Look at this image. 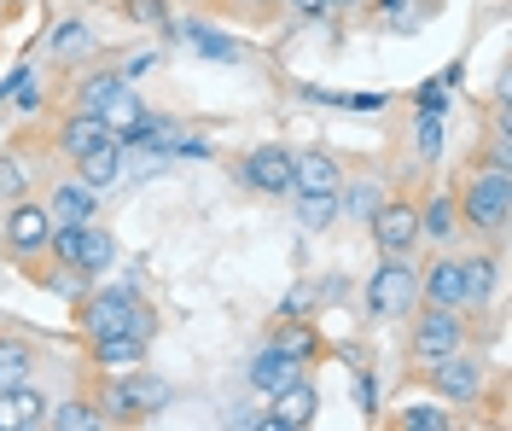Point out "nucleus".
<instances>
[{
	"label": "nucleus",
	"instance_id": "obj_1",
	"mask_svg": "<svg viewBox=\"0 0 512 431\" xmlns=\"http://www.w3.org/2000/svg\"><path fill=\"white\" fill-rule=\"evenodd\" d=\"M460 216L472 222L478 233H501L512 216V169H478L472 175V187H466V199H460Z\"/></svg>",
	"mask_w": 512,
	"mask_h": 431
},
{
	"label": "nucleus",
	"instance_id": "obj_2",
	"mask_svg": "<svg viewBox=\"0 0 512 431\" xmlns=\"http://www.w3.org/2000/svg\"><path fill=\"white\" fill-rule=\"evenodd\" d=\"M414 303H419V268H408L402 257H390V263L373 268V280H367V309H373L379 321L414 315Z\"/></svg>",
	"mask_w": 512,
	"mask_h": 431
},
{
	"label": "nucleus",
	"instance_id": "obj_3",
	"mask_svg": "<svg viewBox=\"0 0 512 431\" xmlns=\"http://www.w3.org/2000/svg\"><path fill=\"white\" fill-rule=\"evenodd\" d=\"M105 420H140V414H158V408H169V385L163 379H152V373H134L128 367L123 379L105 391Z\"/></svg>",
	"mask_w": 512,
	"mask_h": 431
},
{
	"label": "nucleus",
	"instance_id": "obj_4",
	"mask_svg": "<svg viewBox=\"0 0 512 431\" xmlns=\"http://www.w3.org/2000/svg\"><path fill=\"white\" fill-rule=\"evenodd\" d=\"M460 344H466L460 309L431 303V315H419V327H414V362H443L448 350H460Z\"/></svg>",
	"mask_w": 512,
	"mask_h": 431
},
{
	"label": "nucleus",
	"instance_id": "obj_5",
	"mask_svg": "<svg viewBox=\"0 0 512 431\" xmlns=\"http://www.w3.org/2000/svg\"><path fill=\"white\" fill-rule=\"evenodd\" d=\"M134 315H140L134 292H128V286H111V292H94V298L82 303V332H88V338L134 332Z\"/></svg>",
	"mask_w": 512,
	"mask_h": 431
},
{
	"label": "nucleus",
	"instance_id": "obj_6",
	"mask_svg": "<svg viewBox=\"0 0 512 431\" xmlns=\"http://www.w3.org/2000/svg\"><path fill=\"white\" fill-rule=\"evenodd\" d=\"M431 385L443 402H478L483 397V362L466 350H448L443 362H431Z\"/></svg>",
	"mask_w": 512,
	"mask_h": 431
},
{
	"label": "nucleus",
	"instance_id": "obj_7",
	"mask_svg": "<svg viewBox=\"0 0 512 431\" xmlns=\"http://www.w3.org/2000/svg\"><path fill=\"white\" fill-rule=\"evenodd\" d=\"M239 181H245L251 193L286 199V193H291V152H286V146H256V152H245Z\"/></svg>",
	"mask_w": 512,
	"mask_h": 431
},
{
	"label": "nucleus",
	"instance_id": "obj_8",
	"mask_svg": "<svg viewBox=\"0 0 512 431\" xmlns=\"http://www.w3.org/2000/svg\"><path fill=\"white\" fill-rule=\"evenodd\" d=\"M315 408H320V391L309 379H291L286 391H274V414H262L256 426L262 431H303V426H315Z\"/></svg>",
	"mask_w": 512,
	"mask_h": 431
},
{
	"label": "nucleus",
	"instance_id": "obj_9",
	"mask_svg": "<svg viewBox=\"0 0 512 431\" xmlns=\"http://www.w3.org/2000/svg\"><path fill=\"white\" fill-rule=\"evenodd\" d=\"M373 239H379L384 257H408L419 245V210L414 204H384V210H373Z\"/></svg>",
	"mask_w": 512,
	"mask_h": 431
},
{
	"label": "nucleus",
	"instance_id": "obj_10",
	"mask_svg": "<svg viewBox=\"0 0 512 431\" xmlns=\"http://www.w3.org/2000/svg\"><path fill=\"white\" fill-rule=\"evenodd\" d=\"M291 193H344V169L332 152H291Z\"/></svg>",
	"mask_w": 512,
	"mask_h": 431
},
{
	"label": "nucleus",
	"instance_id": "obj_11",
	"mask_svg": "<svg viewBox=\"0 0 512 431\" xmlns=\"http://www.w3.org/2000/svg\"><path fill=\"white\" fill-rule=\"evenodd\" d=\"M47 233H53L47 204H12V216H6V251L35 257V251H47Z\"/></svg>",
	"mask_w": 512,
	"mask_h": 431
},
{
	"label": "nucleus",
	"instance_id": "obj_12",
	"mask_svg": "<svg viewBox=\"0 0 512 431\" xmlns=\"http://www.w3.org/2000/svg\"><path fill=\"white\" fill-rule=\"evenodd\" d=\"M419 292H425L431 303H443V309H466V263H460V257H437V263H425Z\"/></svg>",
	"mask_w": 512,
	"mask_h": 431
},
{
	"label": "nucleus",
	"instance_id": "obj_13",
	"mask_svg": "<svg viewBox=\"0 0 512 431\" xmlns=\"http://www.w3.org/2000/svg\"><path fill=\"white\" fill-rule=\"evenodd\" d=\"M76 181H82L88 193H111V187L123 181V140H99L94 152H82V158H76Z\"/></svg>",
	"mask_w": 512,
	"mask_h": 431
},
{
	"label": "nucleus",
	"instance_id": "obj_14",
	"mask_svg": "<svg viewBox=\"0 0 512 431\" xmlns=\"http://www.w3.org/2000/svg\"><path fill=\"white\" fill-rule=\"evenodd\" d=\"M117 263V239H111V228H99V222H82L76 228V245H70V263L76 274H99V268Z\"/></svg>",
	"mask_w": 512,
	"mask_h": 431
},
{
	"label": "nucleus",
	"instance_id": "obj_15",
	"mask_svg": "<svg viewBox=\"0 0 512 431\" xmlns=\"http://www.w3.org/2000/svg\"><path fill=\"white\" fill-rule=\"evenodd\" d=\"M291 379H303V362L291 356L286 344H268V350H262V356L251 362V391H262V397L286 391Z\"/></svg>",
	"mask_w": 512,
	"mask_h": 431
},
{
	"label": "nucleus",
	"instance_id": "obj_16",
	"mask_svg": "<svg viewBox=\"0 0 512 431\" xmlns=\"http://www.w3.org/2000/svg\"><path fill=\"white\" fill-rule=\"evenodd\" d=\"M47 408H53V402L41 397L35 385H12V391H0V431L47 426Z\"/></svg>",
	"mask_w": 512,
	"mask_h": 431
},
{
	"label": "nucleus",
	"instance_id": "obj_17",
	"mask_svg": "<svg viewBox=\"0 0 512 431\" xmlns=\"http://www.w3.org/2000/svg\"><path fill=\"white\" fill-rule=\"evenodd\" d=\"M94 210H99V193H88L82 181H59L53 199H47L53 228H82V222H94Z\"/></svg>",
	"mask_w": 512,
	"mask_h": 431
},
{
	"label": "nucleus",
	"instance_id": "obj_18",
	"mask_svg": "<svg viewBox=\"0 0 512 431\" xmlns=\"http://www.w3.org/2000/svg\"><path fill=\"white\" fill-rule=\"evenodd\" d=\"M140 117H146V105H140V94H134V88H117V94H111V100L99 105V123H105V129H111V140H134V129H140Z\"/></svg>",
	"mask_w": 512,
	"mask_h": 431
},
{
	"label": "nucleus",
	"instance_id": "obj_19",
	"mask_svg": "<svg viewBox=\"0 0 512 431\" xmlns=\"http://www.w3.org/2000/svg\"><path fill=\"white\" fill-rule=\"evenodd\" d=\"M181 41H187L192 53H204V59H222V65H239V59H245V47H239V41H227L222 30H210V24H181Z\"/></svg>",
	"mask_w": 512,
	"mask_h": 431
},
{
	"label": "nucleus",
	"instance_id": "obj_20",
	"mask_svg": "<svg viewBox=\"0 0 512 431\" xmlns=\"http://www.w3.org/2000/svg\"><path fill=\"white\" fill-rule=\"evenodd\" d=\"M99 362L111 367V373H128V367L146 362V338L140 332H111V338H94Z\"/></svg>",
	"mask_w": 512,
	"mask_h": 431
},
{
	"label": "nucleus",
	"instance_id": "obj_21",
	"mask_svg": "<svg viewBox=\"0 0 512 431\" xmlns=\"http://www.w3.org/2000/svg\"><path fill=\"white\" fill-rule=\"evenodd\" d=\"M99 140H111V129L99 123V111H76L70 123L59 129V146L70 152V158H82V152H94Z\"/></svg>",
	"mask_w": 512,
	"mask_h": 431
},
{
	"label": "nucleus",
	"instance_id": "obj_22",
	"mask_svg": "<svg viewBox=\"0 0 512 431\" xmlns=\"http://www.w3.org/2000/svg\"><path fill=\"white\" fill-rule=\"evenodd\" d=\"M47 426L53 431H99L105 426V408L88 402V397H70V402H59V408H47Z\"/></svg>",
	"mask_w": 512,
	"mask_h": 431
},
{
	"label": "nucleus",
	"instance_id": "obj_23",
	"mask_svg": "<svg viewBox=\"0 0 512 431\" xmlns=\"http://www.w3.org/2000/svg\"><path fill=\"white\" fill-rule=\"evenodd\" d=\"M344 216V193H297V222L309 233H326Z\"/></svg>",
	"mask_w": 512,
	"mask_h": 431
},
{
	"label": "nucleus",
	"instance_id": "obj_24",
	"mask_svg": "<svg viewBox=\"0 0 512 431\" xmlns=\"http://www.w3.org/2000/svg\"><path fill=\"white\" fill-rule=\"evenodd\" d=\"M454 233H460V204L448 199V193H437L419 210V239H454Z\"/></svg>",
	"mask_w": 512,
	"mask_h": 431
},
{
	"label": "nucleus",
	"instance_id": "obj_25",
	"mask_svg": "<svg viewBox=\"0 0 512 431\" xmlns=\"http://www.w3.org/2000/svg\"><path fill=\"white\" fill-rule=\"evenodd\" d=\"M30 367H35V350L24 338H0V391L30 385Z\"/></svg>",
	"mask_w": 512,
	"mask_h": 431
},
{
	"label": "nucleus",
	"instance_id": "obj_26",
	"mask_svg": "<svg viewBox=\"0 0 512 431\" xmlns=\"http://www.w3.org/2000/svg\"><path fill=\"white\" fill-rule=\"evenodd\" d=\"M88 47H94V30H88V24H76V18H64V24L47 30V53H53V59H82Z\"/></svg>",
	"mask_w": 512,
	"mask_h": 431
},
{
	"label": "nucleus",
	"instance_id": "obj_27",
	"mask_svg": "<svg viewBox=\"0 0 512 431\" xmlns=\"http://www.w3.org/2000/svg\"><path fill=\"white\" fill-rule=\"evenodd\" d=\"M460 263H466V257H460ZM495 274H501V268H495V257H472V263H466V309L489 303V292H495Z\"/></svg>",
	"mask_w": 512,
	"mask_h": 431
},
{
	"label": "nucleus",
	"instance_id": "obj_28",
	"mask_svg": "<svg viewBox=\"0 0 512 431\" xmlns=\"http://www.w3.org/2000/svg\"><path fill=\"white\" fill-rule=\"evenodd\" d=\"M117 88H123V70H99V76H88V82H82L76 105H82V111H99V105L111 100Z\"/></svg>",
	"mask_w": 512,
	"mask_h": 431
},
{
	"label": "nucleus",
	"instance_id": "obj_29",
	"mask_svg": "<svg viewBox=\"0 0 512 431\" xmlns=\"http://www.w3.org/2000/svg\"><path fill=\"white\" fill-rule=\"evenodd\" d=\"M414 152H419V158H437V152H443V111H419Z\"/></svg>",
	"mask_w": 512,
	"mask_h": 431
},
{
	"label": "nucleus",
	"instance_id": "obj_30",
	"mask_svg": "<svg viewBox=\"0 0 512 431\" xmlns=\"http://www.w3.org/2000/svg\"><path fill=\"white\" fill-rule=\"evenodd\" d=\"M402 431H448V414H443V408H425V402H414V408L402 414Z\"/></svg>",
	"mask_w": 512,
	"mask_h": 431
},
{
	"label": "nucleus",
	"instance_id": "obj_31",
	"mask_svg": "<svg viewBox=\"0 0 512 431\" xmlns=\"http://www.w3.org/2000/svg\"><path fill=\"white\" fill-rule=\"evenodd\" d=\"M373 210H379V193H373V187H355L350 193V216L355 222H373Z\"/></svg>",
	"mask_w": 512,
	"mask_h": 431
},
{
	"label": "nucleus",
	"instance_id": "obj_32",
	"mask_svg": "<svg viewBox=\"0 0 512 431\" xmlns=\"http://www.w3.org/2000/svg\"><path fill=\"white\" fill-rule=\"evenodd\" d=\"M0 193H12V199L24 193V164L18 158H0Z\"/></svg>",
	"mask_w": 512,
	"mask_h": 431
},
{
	"label": "nucleus",
	"instance_id": "obj_33",
	"mask_svg": "<svg viewBox=\"0 0 512 431\" xmlns=\"http://www.w3.org/2000/svg\"><path fill=\"white\" fill-rule=\"evenodd\" d=\"M280 344H286V350H291V356H297V362H309V350H315V338H309V332H303V327H291L286 338H280Z\"/></svg>",
	"mask_w": 512,
	"mask_h": 431
},
{
	"label": "nucleus",
	"instance_id": "obj_34",
	"mask_svg": "<svg viewBox=\"0 0 512 431\" xmlns=\"http://www.w3.org/2000/svg\"><path fill=\"white\" fill-rule=\"evenodd\" d=\"M158 65V59H152V53H134V59H128L123 65V82H134V76H146V70Z\"/></svg>",
	"mask_w": 512,
	"mask_h": 431
},
{
	"label": "nucleus",
	"instance_id": "obj_35",
	"mask_svg": "<svg viewBox=\"0 0 512 431\" xmlns=\"http://www.w3.org/2000/svg\"><path fill=\"white\" fill-rule=\"evenodd\" d=\"M286 6H297V12H309V18H315V12H326V0H286Z\"/></svg>",
	"mask_w": 512,
	"mask_h": 431
},
{
	"label": "nucleus",
	"instance_id": "obj_36",
	"mask_svg": "<svg viewBox=\"0 0 512 431\" xmlns=\"http://www.w3.org/2000/svg\"><path fill=\"white\" fill-rule=\"evenodd\" d=\"M326 6H361V0H326Z\"/></svg>",
	"mask_w": 512,
	"mask_h": 431
}]
</instances>
